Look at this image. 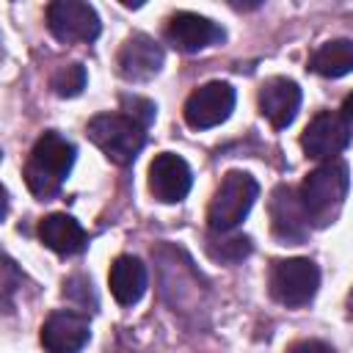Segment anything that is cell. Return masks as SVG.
Here are the masks:
<instances>
[{
    "mask_svg": "<svg viewBox=\"0 0 353 353\" xmlns=\"http://www.w3.org/2000/svg\"><path fill=\"white\" fill-rule=\"evenodd\" d=\"M110 292L121 306H132L146 292V265L138 256H119L110 265Z\"/></svg>",
    "mask_w": 353,
    "mask_h": 353,
    "instance_id": "16",
    "label": "cell"
},
{
    "mask_svg": "<svg viewBox=\"0 0 353 353\" xmlns=\"http://www.w3.org/2000/svg\"><path fill=\"white\" fill-rule=\"evenodd\" d=\"M350 121L336 113V110H320L303 130L301 135V146L306 152V157L312 160H336L339 152L347 149L350 143Z\"/></svg>",
    "mask_w": 353,
    "mask_h": 353,
    "instance_id": "7",
    "label": "cell"
},
{
    "mask_svg": "<svg viewBox=\"0 0 353 353\" xmlns=\"http://www.w3.org/2000/svg\"><path fill=\"white\" fill-rule=\"evenodd\" d=\"M287 353H336V350L320 339H303V342H295Z\"/></svg>",
    "mask_w": 353,
    "mask_h": 353,
    "instance_id": "22",
    "label": "cell"
},
{
    "mask_svg": "<svg viewBox=\"0 0 353 353\" xmlns=\"http://www.w3.org/2000/svg\"><path fill=\"white\" fill-rule=\"evenodd\" d=\"M165 39L179 52H199V50H207V47L221 44L226 39V30L218 22H212V19L201 17V14L176 11V14L168 17Z\"/></svg>",
    "mask_w": 353,
    "mask_h": 353,
    "instance_id": "9",
    "label": "cell"
},
{
    "mask_svg": "<svg viewBox=\"0 0 353 353\" xmlns=\"http://www.w3.org/2000/svg\"><path fill=\"white\" fill-rule=\"evenodd\" d=\"M91 336L88 317L72 309L52 312L41 325V345L47 353H80Z\"/></svg>",
    "mask_w": 353,
    "mask_h": 353,
    "instance_id": "13",
    "label": "cell"
},
{
    "mask_svg": "<svg viewBox=\"0 0 353 353\" xmlns=\"http://www.w3.org/2000/svg\"><path fill=\"white\" fill-rule=\"evenodd\" d=\"M256 196H259V185L251 174L229 171L221 179V185H218V190L207 207L210 232H234L243 223V218L251 212Z\"/></svg>",
    "mask_w": 353,
    "mask_h": 353,
    "instance_id": "3",
    "label": "cell"
},
{
    "mask_svg": "<svg viewBox=\"0 0 353 353\" xmlns=\"http://www.w3.org/2000/svg\"><path fill=\"white\" fill-rule=\"evenodd\" d=\"M301 108V88L290 77H270L259 88V113L276 127L284 130L295 121Z\"/></svg>",
    "mask_w": 353,
    "mask_h": 353,
    "instance_id": "14",
    "label": "cell"
},
{
    "mask_svg": "<svg viewBox=\"0 0 353 353\" xmlns=\"http://www.w3.org/2000/svg\"><path fill=\"white\" fill-rule=\"evenodd\" d=\"M39 237H41V243H44L50 251H55V254H61V256H74V254L85 251V245H88L85 229H83L72 215H66V212H52V215H47V218L39 223Z\"/></svg>",
    "mask_w": 353,
    "mask_h": 353,
    "instance_id": "15",
    "label": "cell"
},
{
    "mask_svg": "<svg viewBox=\"0 0 353 353\" xmlns=\"http://www.w3.org/2000/svg\"><path fill=\"white\" fill-rule=\"evenodd\" d=\"M342 116H345L347 121H353V91L347 94V99H345V105H342Z\"/></svg>",
    "mask_w": 353,
    "mask_h": 353,
    "instance_id": "23",
    "label": "cell"
},
{
    "mask_svg": "<svg viewBox=\"0 0 353 353\" xmlns=\"http://www.w3.org/2000/svg\"><path fill=\"white\" fill-rule=\"evenodd\" d=\"M47 28L58 41L66 44H88L99 36L102 22L94 6L80 0H55L47 6Z\"/></svg>",
    "mask_w": 353,
    "mask_h": 353,
    "instance_id": "6",
    "label": "cell"
},
{
    "mask_svg": "<svg viewBox=\"0 0 353 353\" xmlns=\"http://www.w3.org/2000/svg\"><path fill=\"white\" fill-rule=\"evenodd\" d=\"M347 312H350V317H353V290H350V295H347Z\"/></svg>",
    "mask_w": 353,
    "mask_h": 353,
    "instance_id": "24",
    "label": "cell"
},
{
    "mask_svg": "<svg viewBox=\"0 0 353 353\" xmlns=\"http://www.w3.org/2000/svg\"><path fill=\"white\" fill-rule=\"evenodd\" d=\"M85 135L99 146L113 163L127 165L138 157L146 143V127L130 119L127 113H99L88 121Z\"/></svg>",
    "mask_w": 353,
    "mask_h": 353,
    "instance_id": "4",
    "label": "cell"
},
{
    "mask_svg": "<svg viewBox=\"0 0 353 353\" xmlns=\"http://www.w3.org/2000/svg\"><path fill=\"white\" fill-rule=\"evenodd\" d=\"M347 188H350V174H347L345 160H339V157L325 160L314 171H309L298 188V199H301L309 226H314V229L331 226L345 207Z\"/></svg>",
    "mask_w": 353,
    "mask_h": 353,
    "instance_id": "1",
    "label": "cell"
},
{
    "mask_svg": "<svg viewBox=\"0 0 353 353\" xmlns=\"http://www.w3.org/2000/svg\"><path fill=\"white\" fill-rule=\"evenodd\" d=\"M19 276H17V268H14V262L6 256L3 259V298H6V309L11 306V292H14V281H17Z\"/></svg>",
    "mask_w": 353,
    "mask_h": 353,
    "instance_id": "21",
    "label": "cell"
},
{
    "mask_svg": "<svg viewBox=\"0 0 353 353\" xmlns=\"http://www.w3.org/2000/svg\"><path fill=\"white\" fill-rule=\"evenodd\" d=\"M52 91L58 97H77L83 88H85V66L83 63H69V66H61L52 80H50Z\"/></svg>",
    "mask_w": 353,
    "mask_h": 353,
    "instance_id": "19",
    "label": "cell"
},
{
    "mask_svg": "<svg viewBox=\"0 0 353 353\" xmlns=\"http://www.w3.org/2000/svg\"><path fill=\"white\" fill-rule=\"evenodd\" d=\"M72 165L74 146L58 132H44L33 143L30 157L25 163V185L36 199H52L66 182Z\"/></svg>",
    "mask_w": 353,
    "mask_h": 353,
    "instance_id": "2",
    "label": "cell"
},
{
    "mask_svg": "<svg viewBox=\"0 0 353 353\" xmlns=\"http://www.w3.org/2000/svg\"><path fill=\"white\" fill-rule=\"evenodd\" d=\"M251 240L245 234H232V232H210L207 237V254L215 262H226L234 265L240 259H245L251 254Z\"/></svg>",
    "mask_w": 353,
    "mask_h": 353,
    "instance_id": "18",
    "label": "cell"
},
{
    "mask_svg": "<svg viewBox=\"0 0 353 353\" xmlns=\"http://www.w3.org/2000/svg\"><path fill=\"white\" fill-rule=\"evenodd\" d=\"M121 110H124L130 119H135L138 124H143V127H149V124L154 121V113H157V108H154L152 99L135 97V94H124V97H121Z\"/></svg>",
    "mask_w": 353,
    "mask_h": 353,
    "instance_id": "20",
    "label": "cell"
},
{
    "mask_svg": "<svg viewBox=\"0 0 353 353\" xmlns=\"http://www.w3.org/2000/svg\"><path fill=\"white\" fill-rule=\"evenodd\" d=\"M309 66L320 77H342L353 72V41L350 39L325 41L323 47L314 50V55L309 58Z\"/></svg>",
    "mask_w": 353,
    "mask_h": 353,
    "instance_id": "17",
    "label": "cell"
},
{
    "mask_svg": "<svg viewBox=\"0 0 353 353\" xmlns=\"http://www.w3.org/2000/svg\"><path fill=\"white\" fill-rule=\"evenodd\" d=\"M270 229L273 237L284 245H298L309 237V221L301 207L298 190L290 185H279L270 193Z\"/></svg>",
    "mask_w": 353,
    "mask_h": 353,
    "instance_id": "10",
    "label": "cell"
},
{
    "mask_svg": "<svg viewBox=\"0 0 353 353\" xmlns=\"http://www.w3.org/2000/svg\"><path fill=\"white\" fill-rule=\"evenodd\" d=\"M163 47L146 36V33H132L124 39V44L119 47V55H116V66H119V74L130 83H143V80H152L160 69H163Z\"/></svg>",
    "mask_w": 353,
    "mask_h": 353,
    "instance_id": "11",
    "label": "cell"
},
{
    "mask_svg": "<svg viewBox=\"0 0 353 353\" xmlns=\"http://www.w3.org/2000/svg\"><path fill=\"white\" fill-rule=\"evenodd\" d=\"M268 287L270 295L284 303V306H306L320 287V270L312 259L303 256H292V259H279L270 268L268 276Z\"/></svg>",
    "mask_w": 353,
    "mask_h": 353,
    "instance_id": "5",
    "label": "cell"
},
{
    "mask_svg": "<svg viewBox=\"0 0 353 353\" xmlns=\"http://www.w3.org/2000/svg\"><path fill=\"white\" fill-rule=\"evenodd\" d=\"M193 174L190 165L174 154V152H160L152 165H149V190L157 201L163 204H176L190 193Z\"/></svg>",
    "mask_w": 353,
    "mask_h": 353,
    "instance_id": "12",
    "label": "cell"
},
{
    "mask_svg": "<svg viewBox=\"0 0 353 353\" xmlns=\"http://www.w3.org/2000/svg\"><path fill=\"white\" fill-rule=\"evenodd\" d=\"M234 88L223 80H212V83H204L199 85L188 102H185V121L188 127L193 130H210V127H218L223 124L232 110H234Z\"/></svg>",
    "mask_w": 353,
    "mask_h": 353,
    "instance_id": "8",
    "label": "cell"
}]
</instances>
